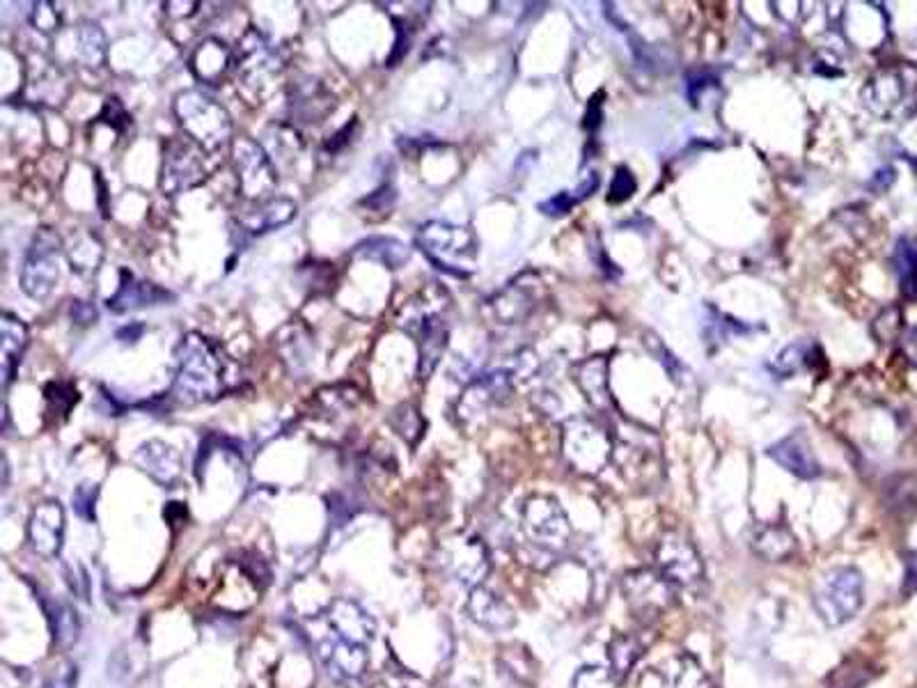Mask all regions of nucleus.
I'll return each mask as SVG.
<instances>
[{"label": "nucleus", "instance_id": "nucleus-1", "mask_svg": "<svg viewBox=\"0 0 917 688\" xmlns=\"http://www.w3.org/2000/svg\"><path fill=\"white\" fill-rule=\"evenodd\" d=\"M177 370L170 388V397L177 405L213 402L226 392L228 386V358L223 347L211 338L191 331L183 336L175 349Z\"/></svg>", "mask_w": 917, "mask_h": 688}, {"label": "nucleus", "instance_id": "nucleus-2", "mask_svg": "<svg viewBox=\"0 0 917 688\" xmlns=\"http://www.w3.org/2000/svg\"><path fill=\"white\" fill-rule=\"evenodd\" d=\"M172 113L181 131L205 152L223 150L232 138V118L228 108L198 88L181 90L172 101Z\"/></svg>", "mask_w": 917, "mask_h": 688}, {"label": "nucleus", "instance_id": "nucleus-3", "mask_svg": "<svg viewBox=\"0 0 917 688\" xmlns=\"http://www.w3.org/2000/svg\"><path fill=\"white\" fill-rule=\"evenodd\" d=\"M416 243L436 269L457 278L470 276L475 271L477 256H480V243H477L475 232L466 226H452L446 221H429L420 226Z\"/></svg>", "mask_w": 917, "mask_h": 688}, {"label": "nucleus", "instance_id": "nucleus-4", "mask_svg": "<svg viewBox=\"0 0 917 688\" xmlns=\"http://www.w3.org/2000/svg\"><path fill=\"white\" fill-rule=\"evenodd\" d=\"M865 601V578L860 569L841 565L824 571L813 586V606L819 620L828 627H841L854 620Z\"/></svg>", "mask_w": 917, "mask_h": 688}, {"label": "nucleus", "instance_id": "nucleus-5", "mask_svg": "<svg viewBox=\"0 0 917 688\" xmlns=\"http://www.w3.org/2000/svg\"><path fill=\"white\" fill-rule=\"evenodd\" d=\"M869 111L884 120H906L917 113V67L908 62L876 71L863 90Z\"/></svg>", "mask_w": 917, "mask_h": 688}, {"label": "nucleus", "instance_id": "nucleus-6", "mask_svg": "<svg viewBox=\"0 0 917 688\" xmlns=\"http://www.w3.org/2000/svg\"><path fill=\"white\" fill-rule=\"evenodd\" d=\"M399 329L409 333L418 345V379H429L448 349L450 329L443 312L427 303V292H420L399 317Z\"/></svg>", "mask_w": 917, "mask_h": 688}, {"label": "nucleus", "instance_id": "nucleus-7", "mask_svg": "<svg viewBox=\"0 0 917 688\" xmlns=\"http://www.w3.org/2000/svg\"><path fill=\"white\" fill-rule=\"evenodd\" d=\"M62 256L64 241L56 230L40 228L32 235L21 269V289L28 299L44 301L53 295L60 282Z\"/></svg>", "mask_w": 917, "mask_h": 688}, {"label": "nucleus", "instance_id": "nucleus-8", "mask_svg": "<svg viewBox=\"0 0 917 688\" xmlns=\"http://www.w3.org/2000/svg\"><path fill=\"white\" fill-rule=\"evenodd\" d=\"M562 450L567 461L585 476H597L612 459V439L592 418H574L565 427Z\"/></svg>", "mask_w": 917, "mask_h": 688}, {"label": "nucleus", "instance_id": "nucleus-9", "mask_svg": "<svg viewBox=\"0 0 917 688\" xmlns=\"http://www.w3.org/2000/svg\"><path fill=\"white\" fill-rule=\"evenodd\" d=\"M232 168L239 182V193L246 200L265 202L273 198L278 187V172L271 154L260 142L241 136L232 142Z\"/></svg>", "mask_w": 917, "mask_h": 688}, {"label": "nucleus", "instance_id": "nucleus-10", "mask_svg": "<svg viewBox=\"0 0 917 688\" xmlns=\"http://www.w3.org/2000/svg\"><path fill=\"white\" fill-rule=\"evenodd\" d=\"M521 526L535 547L562 551L571 539V524L562 505L554 496H530L521 510Z\"/></svg>", "mask_w": 917, "mask_h": 688}, {"label": "nucleus", "instance_id": "nucleus-11", "mask_svg": "<svg viewBox=\"0 0 917 688\" xmlns=\"http://www.w3.org/2000/svg\"><path fill=\"white\" fill-rule=\"evenodd\" d=\"M438 565L452 581L464 588L482 586L491 569L489 549L480 537L475 535H452L448 537L438 551Z\"/></svg>", "mask_w": 917, "mask_h": 688}, {"label": "nucleus", "instance_id": "nucleus-12", "mask_svg": "<svg viewBox=\"0 0 917 688\" xmlns=\"http://www.w3.org/2000/svg\"><path fill=\"white\" fill-rule=\"evenodd\" d=\"M202 152L191 138H168L163 142L159 187L166 196L187 193L205 182Z\"/></svg>", "mask_w": 917, "mask_h": 688}, {"label": "nucleus", "instance_id": "nucleus-13", "mask_svg": "<svg viewBox=\"0 0 917 688\" xmlns=\"http://www.w3.org/2000/svg\"><path fill=\"white\" fill-rule=\"evenodd\" d=\"M656 569L679 590H695L705 578L702 556L679 530H670L660 537L656 547Z\"/></svg>", "mask_w": 917, "mask_h": 688}, {"label": "nucleus", "instance_id": "nucleus-14", "mask_svg": "<svg viewBox=\"0 0 917 688\" xmlns=\"http://www.w3.org/2000/svg\"><path fill=\"white\" fill-rule=\"evenodd\" d=\"M675 586L658 569H634L621 578V595L640 620H656L675 604Z\"/></svg>", "mask_w": 917, "mask_h": 688}, {"label": "nucleus", "instance_id": "nucleus-15", "mask_svg": "<svg viewBox=\"0 0 917 688\" xmlns=\"http://www.w3.org/2000/svg\"><path fill=\"white\" fill-rule=\"evenodd\" d=\"M64 507L60 500H42L34 505V510L28 519V545L30 549L47 560L58 558L64 541Z\"/></svg>", "mask_w": 917, "mask_h": 688}, {"label": "nucleus", "instance_id": "nucleus-16", "mask_svg": "<svg viewBox=\"0 0 917 688\" xmlns=\"http://www.w3.org/2000/svg\"><path fill=\"white\" fill-rule=\"evenodd\" d=\"M235 62L241 71V79L248 86L265 83V79L276 77L282 67L278 49L255 28H250L241 38L239 49L235 53Z\"/></svg>", "mask_w": 917, "mask_h": 688}, {"label": "nucleus", "instance_id": "nucleus-17", "mask_svg": "<svg viewBox=\"0 0 917 688\" xmlns=\"http://www.w3.org/2000/svg\"><path fill=\"white\" fill-rule=\"evenodd\" d=\"M323 618L330 631H333V636L338 638L360 642V645H370L377 636V622L372 615L349 597H338L330 601L323 612Z\"/></svg>", "mask_w": 917, "mask_h": 688}, {"label": "nucleus", "instance_id": "nucleus-18", "mask_svg": "<svg viewBox=\"0 0 917 688\" xmlns=\"http://www.w3.org/2000/svg\"><path fill=\"white\" fill-rule=\"evenodd\" d=\"M166 301H175V295L168 289L159 287L152 280H140L129 269H120V285L113 297L106 299V308L116 315L163 306Z\"/></svg>", "mask_w": 917, "mask_h": 688}, {"label": "nucleus", "instance_id": "nucleus-19", "mask_svg": "<svg viewBox=\"0 0 917 688\" xmlns=\"http://www.w3.org/2000/svg\"><path fill=\"white\" fill-rule=\"evenodd\" d=\"M319 657L328 675L336 677L338 681H356L365 675L367 666H370V651H367V645L351 642L333 634L319 645Z\"/></svg>", "mask_w": 917, "mask_h": 688}, {"label": "nucleus", "instance_id": "nucleus-20", "mask_svg": "<svg viewBox=\"0 0 917 688\" xmlns=\"http://www.w3.org/2000/svg\"><path fill=\"white\" fill-rule=\"evenodd\" d=\"M511 370H496L477 377L464 392L461 402L457 405V413L461 418H472L477 413H485L487 409L500 405L511 392Z\"/></svg>", "mask_w": 917, "mask_h": 688}, {"label": "nucleus", "instance_id": "nucleus-21", "mask_svg": "<svg viewBox=\"0 0 917 688\" xmlns=\"http://www.w3.org/2000/svg\"><path fill=\"white\" fill-rule=\"evenodd\" d=\"M766 452L778 466H783L787 473L800 480H815L821 473V466L810 441L805 437V431L789 433V437H785L776 446H770Z\"/></svg>", "mask_w": 917, "mask_h": 688}, {"label": "nucleus", "instance_id": "nucleus-22", "mask_svg": "<svg viewBox=\"0 0 917 688\" xmlns=\"http://www.w3.org/2000/svg\"><path fill=\"white\" fill-rule=\"evenodd\" d=\"M468 618L487 631H507L517 625V612L494 590L477 586L470 590L466 601Z\"/></svg>", "mask_w": 917, "mask_h": 688}, {"label": "nucleus", "instance_id": "nucleus-23", "mask_svg": "<svg viewBox=\"0 0 917 688\" xmlns=\"http://www.w3.org/2000/svg\"><path fill=\"white\" fill-rule=\"evenodd\" d=\"M235 64V51L218 38H207L202 40L191 58H189V67L193 71V77L205 83V86H220Z\"/></svg>", "mask_w": 917, "mask_h": 688}, {"label": "nucleus", "instance_id": "nucleus-24", "mask_svg": "<svg viewBox=\"0 0 917 688\" xmlns=\"http://www.w3.org/2000/svg\"><path fill=\"white\" fill-rule=\"evenodd\" d=\"M136 466L142 470V473L150 476L155 482L163 485V487H172L179 476H181V455L177 448H172L170 443L163 441H144L136 455H133Z\"/></svg>", "mask_w": 917, "mask_h": 688}, {"label": "nucleus", "instance_id": "nucleus-25", "mask_svg": "<svg viewBox=\"0 0 917 688\" xmlns=\"http://www.w3.org/2000/svg\"><path fill=\"white\" fill-rule=\"evenodd\" d=\"M30 345L28 326L12 312L0 317V372H3V388L8 390L21 366V358Z\"/></svg>", "mask_w": 917, "mask_h": 688}, {"label": "nucleus", "instance_id": "nucleus-26", "mask_svg": "<svg viewBox=\"0 0 917 688\" xmlns=\"http://www.w3.org/2000/svg\"><path fill=\"white\" fill-rule=\"evenodd\" d=\"M291 113L301 118L303 122H323L330 113L336 111V99L330 94L321 81L317 79H303L299 83H293L291 97H289Z\"/></svg>", "mask_w": 917, "mask_h": 688}, {"label": "nucleus", "instance_id": "nucleus-27", "mask_svg": "<svg viewBox=\"0 0 917 688\" xmlns=\"http://www.w3.org/2000/svg\"><path fill=\"white\" fill-rule=\"evenodd\" d=\"M297 213H299L297 202L282 198V196L278 198L273 196L265 202H257V207L248 216H243L239 226H241V232L250 237H260V235H267L271 230H278L291 223L293 219H297Z\"/></svg>", "mask_w": 917, "mask_h": 688}, {"label": "nucleus", "instance_id": "nucleus-28", "mask_svg": "<svg viewBox=\"0 0 917 688\" xmlns=\"http://www.w3.org/2000/svg\"><path fill=\"white\" fill-rule=\"evenodd\" d=\"M69 269L83 278H92L103 262V241L92 230H77L64 243Z\"/></svg>", "mask_w": 917, "mask_h": 688}, {"label": "nucleus", "instance_id": "nucleus-29", "mask_svg": "<svg viewBox=\"0 0 917 688\" xmlns=\"http://www.w3.org/2000/svg\"><path fill=\"white\" fill-rule=\"evenodd\" d=\"M353 258L377 262L386 269H399L409 262L411 248L395 237H367L353 248Z\"/></svg>", "mask_w": 917, "mask_h": 688}, {"label": "nucleus", "instance_id": "nucleus-30", "mask_svg": "<svg viewBox=\"0 0 917 688\" xmlns=\"http://www.w3.org/2000/svg\"><path fill=\"white\" fill-rule=\"evenodd\" d=\"M535 303H537L535 285H524V280L511 282L505 292H500L491 301L494 312L500 319V323H519L535 310Z\"/></svg>", "mask_w": 917, "mask_h": 688}, {"label": "nucleus", "instance_id": "nucleus-31", "mask_svg": "<svg viewBox=\"0 0 917 688\" xmlns=\"http://www.w3.org/2000/svg\"><path fill=\"white\" fill-rule=\"evenodd\" d=\"M576 383L585 392L587 400H590L597 409H608L610 407V392H608V360L604 356H595L585 363L576 366Z\"/></svg>", "mask_w": 917, "mask_h": 688}, {"label": "nucleus", "instance_id": "nucleus-32", "mask_svg": "<svg viewBox=\"0 0 917 688\" xmlns=\"http://www.w3.org/2000/svg\"><path fill=\"white\" fill-rule=\"evenodd\" d=\"M752 547L766 562H787L796 554V537L785 526H764L755 532Z\"/></svg>", "mask_w": 917, "mask_h": 688}, {"label": "nucleus", "instance_id": "nucleus-33", "mask_svg": "<svg viewBox=\"0 0 917 688\" xmlns=\"http://www.w3.org/2000/svg\"><path fill=\"white\" fill-rule=\"evenodd\" d=\"M77 44H79V49H77L79 60H81L86 67L97 69V67H101V64L106 62L108 40H106V32L101 30L99 23H94V21H83V23L77 28Z\"/></svg>", "mask_w": 917, "mask_h": 688}, {"label": "nucleus", "instance_id": "nucleus-34", "mask_svg": "<svg viewBox=\"0 0 917 688\" xmlns=\"http://www.w3.org/2000/svg\"><path fill=\"white\" fill-rule=\"evenodd\" d=\"M895 273L906 299L917 301V243L901 237L895 246Z\"/></svg>", "mask_w": 917, "mask_h": 688}, {"label": "nucleus", "instance_id": "nucleus-35", "mask_svg": "<svg viewBox=\"0 0 917 688\" xmlns=\"http://www.w3.org/2000/svg\"><path fill=\"white\" fill-rule=\"evenodd\" d=\"M640 657H642V645L636 636L621 634V636H615L608 642L610 672L617 677V681H621L624 677H627L634 670V666L638 664Z\"/></svg>", "mask_w": 917, "mask_h": 688}, {"label": "nucleus", "instance_id": "nucleus-36", "mask_svg": "<svg viewBox=\"0 0 917 688\" xmlns=\"http://www.w3.org/2000/svg\"><path fill=\"white\" fill-rule=\"evenodd\" d=\"M888 507L895 515H917V478L901 476L888 487Z\"/></svg>", "mask_w": 917, "mask_h": 688}, {"label": "nucleus", "instance_id": "nucleus-37", "mask_svg": "<svg viewBox=\"0 0 917 688\" xmlns=\"http://www.w3.org/2000/svg\"><path fill=\"white\" fill-rule=\"evenodd\" d=\"M44 400H47L49 413L64 420L79 402V390L71 381H51L44 388Z\"/></svg>", "mask_w": 917, "mask_h": 688}, {"label": "nucleus", "instance_id": "nucleus-38", "mask_svg": "<svg viewBox=\"0 0 917 688\" xmlns=\"http://www.w3.org/2000/svg\"><path fill=\"white\" fill-rule=\"evenodd\" d=\"M390 425L411 448H416V443L425 437V420L416 407H409V405L397 407L390 416Z\"/></svg>", "mask_w": 917, "mask_h": 688}, {"label": "nucleus", "instance_id": "nucleus-39", "mask_svg": "<svg viewBox=\"0 0 917 688\" xmlns=\"http://www.w3.org/2000/svg\"><path fill=\"white\" fill-rule=\"evenodd\" d=\"M668 679L672 688H709L707 675L690 657H679L670 664Z\"/></svg>", "mask_w": 917, "mask_h": 688}, {"label": "nucleus", "instance_id": "nucleus-40", "mask_svg": "<svg viewBox=\"0 0 917 688\" xmlns=\"http://www.w3.org/2000/svg\"><path fill=\"white\" fill-rule=\"evenodd\" d=\"M597 187H599V177L592 172V177L587 179V182H582V185L578 187L576 196H571V191H562V193L554 196L550 200L541 202V205H539V209H541L546 216H565V213H567V211H569L576 202H580L582 198L590 196Z\"/></svg>", "mask_w": 917, "mask_h": 688}, {"label": "nucleus", "instance_id": "nucleus-41", "mask_svg": "<svg viewBox=\"0 0 917 688\" xmlns=\"http://www.w3.org/2000/svg\"><path fill=\"white\" fill-rule=\"evenodd\" d=\"M28 19H30V26L34 30H40L44 34H51V32L60 30V26H62V14H60L58 6L51 3V0H37V3H32V10H30Z\"/></svg>", "mask_w": 917, "mask_h": 688}, {"label": "nucleus", "instance_id": "nucleus-42", "mask_svg": "<svg viewBox=\"0 0 917 688\" xmlns=\"http://www.w3.org/2000/svg\"><path fill=\"white\" fill-rule=\"evenodd\" d=\"M53 620V636L60 645H71L77 642L79 638V620H77V612H73L69 606L60 604L56 606V612L51 615Z\"/></svg>", "mask_w": 917, "mask_h": 688}, {"label": "nucleus", "instance_id": "nucleus-43", "mask_svg": "<svg viewBox=\"0 0 917 688\" xmlns=\"http://www.w3.org/2000/svg\"><path fill=\"white\" fill-rule=\"evenodd\" d=\"M617 686H619L617 677L608 668H601V666H585L571 679V688H617Z\"/></svg>", "mask_w": 917, "mask_h": 688}, {"label": "nucleus", "instance_id": "nucleus-44", "mask_svg": "<svg viewBox=\"0 0 917 688\" xmlns=\"http://www.w3.org/2000/svg\"><path fill=\"white\" fill-rule=\"evenodd\" d=\"M392 23H395V44H392V51L386 60V67H397L403 58L409 56L411 44H413L411 23L407 19H397V17H392Z\"/></svg>", "mask_w": 917, "mask_h": 688}, {"label": "nucleus", "instance_id": "nucleus-45", "mask_svg": "<svg viewBox=\"0 0 917 688\" xmlns=\"http://www.w3.org/2000/svg\"><path fill=\"white\" fill-rule=\"evenodd\" d=\"M97 122L108 124L116 133H124L131 127V116L127 113L124 103L118 97H106Z\"/></svg>", "mask_w": 917, "mask_h": 688}, {"label": "nucleus", "instance_id": "nucleus-46", "mask_svg": "<svg viewBox=\"0 0 917 688\" xmlns=\"http://www.w3.org/2000/svg\"><path fill=\"white\" fill-rule=\"evenodd\" d=\"M869 675H865V666H856V661H847L828 677V688H863Z\"/></svg>", "mask_w": 917, "mask_h": 688}, {"label": "nucleus", "instance_id": "nucleus-47", "mask_svg": "<svg viewBox=\"0 0 917 688\" xmlns=\"http://www.w3.org/2000/svg\"><path fill=\"white\" fill-rule=\"evenodd\" d=\"M97 496H99V487H97V485H90V482H86V485L77 487V491H73V496H71V500H73V510H77V515H79L81 519H86V521H94V505H97Z\"/></svg>", "mask_w": 917, "mask_h": 688}, {"label": "nucleus", "instance_id": "nucleus-48", "mask_svg": "<svg viewBox=\"0 0 917 688\" xmlns=\"http://www.w3.org/2000/svg\"><path fill=\"white\" fill-rule=\"evenodd\" d=\"M636 193V179L631 175L629 168H617V175L612 177V185H610V193H608V202H624L629 200Z\"/></svg>", "mask_w": 917, "mask_h": 688}, {"label": "nucleus", "instance_id": "nucleus-49", "mask_svg": "<svg viewBox=\"0 0 917 688\" xmlns=\"http://www.w3.org/2000/svg\"><path fill=\"white\" fill-rule=\"evenodd\" d=\"M395 200H397L395 187H392L390 182H386V185H381L375 193H370L367 198H362V200H360V205L370 207V209H377V211H388V209L395 205Z\"/></svg>", "mask_w": 917, "mask_h": 688}, {"label": "nucleus", "instance_id": "nucleus-50", "mask_svg": "<svg viewBox=\"0 0 917 688\" xmlns=\"http://www.w3.org/2000/svg\"><path fill=\"white\" fill-rule=\"evenodd\" d=\"M356 129H358V120L353 118L351 122H347L336 136H330V140H326V144H323V152H328V154H338V152H342L347 144L353 140V133H356Z\"/></svg>", "mask_w": 917, "mask_h": 688}, {"label": "nucleus", "instance_id": "nucleus-51", "mask_svg": "<svg viewBox=\"0 0 917 688\" xmlns=\"http://www.w3.org/2000/svg\"><path fill=\"white\" fill-rule=\"evenodd\" d=\"M69 315H71V321L79 323V326H90V323L97 321V308L88 301H81V299L71 301Z\"/></svg>", "mask_w": 917, "mask_h": 688}, {"label": "nucleus", "instance_id": "nucleus-52", "mask_svg": "<svg viewBox=\"0 0 917 688\" xmlns=\"http://www.w3.org/2000/svg\"><path fill=\"white\" fill-rule=\"evenodd\" d=\"M147 329H144V323H138V321H133V323H129V326H124V329H120L118 331V340L120 342H124V345H136L140 338H142V333H144Z\"/></svg>", "mask_w": 917, "mask_h": 688}, {"label": "nucleus", "instance_id": "nucleus-53", "mask_svg": "<svg viewBox=\"0 0 917 688\" xmlns=\"http://www.w3.org/2000/svg\"><path fill=\"white\" fill-rule=\"evenodd\" d=\"M904 592H917V551L910 554L906 562V581H904Z\"/></svg>", "mask_w": 917, "mask_h": 688}, {"label": "nucleus", "instance_id": "nucleus-54", "mask_svg": "<svg viewBox=\"0 0 917 688\" xmlns=\"http://www.w3.org/2000/svg\"><path fill=\"white\" fill-rule=\"evenodd\" d=\"M73 677H77V672H73L71 666H67L64 672H56V675L47 681V688H71V686H73Z\"/></svg>", "mask_w": 917, "mask_h": 688}, {"label": "nucleus", "instance_id": "nucleus-55", "mask_svg": "<svg viewBox=\"0 0 917 688\" xmlns=\"http://www.w3.org/2000/svg\"><path fill=\"white\" fill-rule=\"evenodd\" d=\"M908 353L913 356V360L917 363V333L913 336V342H910V349H908Z\"/></svg>", "mask_w": 917, "mask_h": 688}, {"label": "nucleus", "instance_id": "nucleus-56", "mask_svg": "<svg viewBox=\"0 0 917 688\" xmlns=\"http://www.w3.org/2000/svg\"><path fill=\"white\" fill-rule=\"evenodd\" d=\"M375 688H407V686H397V684H377Z\"/></svg>", "mask_w": 917, "mask_h": 688}]
</instances>
